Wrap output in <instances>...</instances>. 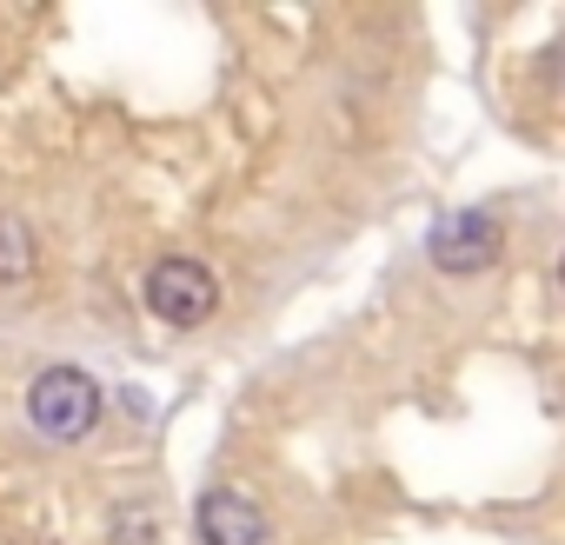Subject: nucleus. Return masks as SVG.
I'll use <instances>...</instances> for the list:
<instances>
[{"mask_svg": "<svg viewBox=\"0 0 565 545\" xmlns=\"http://www.w3.org/2000/svg\"><path fill=\"white\" fill-rule=\"evenodd\" d=\"M100 380L87 373V366H47L41 380H34V393H28V419L41 426V439H54V446H74V439H87L94 426H100Z\"/></svg>", "mask_w": 565, "mask_h": 545, "instance_id": "1", "label": "nucleus"}, {"mask_svg": "<svg viewBox=\"0 0 565 545\" xmlns=\"http://www.w3.org/2000/svg\"><path fill=\"white\" fill-rule=\"evenodd\" d=\"M147 307H153V320H167V327H206L213 320V307H220V280L200 266V259H160V266H147Z\"/></svg>", "mask_w": 565, "mask_h": 545, "instance_id": "2", "label": "nucleus"}, {"mask_svg": "<svg viewBox=\"0 0 565 545\" xmlns=\"http://www.w3.org/2000/svg\"><path fill=\"white\" fill-rule=\"evenodd\" d=\"M426 253H433V266H439V272H452V280H479V272H492V266H499L505 233H499V220H492V213H446V220H433Z\"/></svg>", "mask_w": 565, "mask_h": 545, "instance_id": "3", "label": "nucleus"}, {"mask_svg": "<svg viewBox=\"0 0 565 545\" xmlns=\"http://www.w3.org/2000/svg\"><path fill=\"white\" fill-rule=\"evenodd\" d=\"M193 532H200V545H266L273 538V519L239 485H213L193 505Z\"/></svg>", "mask_w": 565, "mask_h": 545, "instance_id": "4", "label": "nucleus"}, {"mask_svg": "<svg viewBox=\"0 0 565 545\" xmlns=\"http://www.w3.org/2000/svg\"><path fill=\"white\" fill-rule=\"evenodd\" d=\"M28 272H34V239H28V226L14 213H0V287L28 280Z\"/></svg>", "mask_w": 565, "mask_h": 545, "instance_id": "5", "label": "nucleus"}, {"mask_svg": "<svg viewBox=\"0 0 565 545\" xmlns=\"http://www.w3.org/2000/svg\"><path fill=\"white\" fill-rule=\"evenodd\" d=\"M114 545H153V525H160V512L153 505H114Z\"/></svg>", "mask_w": 565, "mask_h": 545, "instance_id": "6", "label": "nucleus"}, {"mask_svg": "<svg viewBox=\"0 0 565 545\" xmlns=\"http://www.w3.org/2000/svg\"><path fill=\"white\" fill-rule=\"evenodd\" d=\"M558 287H565V253H558Z\"/></svg>", "mask_w": 565, "mask_h": 545, "instance_id": "7", "label": "nucleus"}]
</instances>
